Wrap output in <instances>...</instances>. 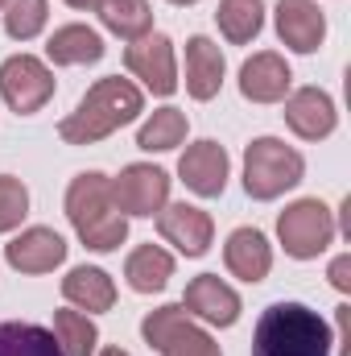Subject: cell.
Returning <instances> with one entry per match:
<instances>
[{
	"label": "cell",
	"mask_w": 351,
	"mask_h": 356,
	"mask_svg": "<svg viewBox=\"0 0 351 356\" xmlns=\"http://www.w3.org/2000/svg\"><path fill=\"white\" fill-rule=\"evenodd\" d=\"M141 112H145V91L132 79L108 75V79H95L83 91V99L75 104L71 116L58 120V137L67 145H99L103 137H112L124 124L141 120Z\"/></svg>",
	"instance_id": "6da1fadb"
},
{
	"label": "cell",
	"mask_w": 351,
	"mask_h": 356,
	"mask_svg": "<svg viewBox=\"0 0 351 356\" xmlns=\"http://www.w3.org/2000/svg\"><path fill=\"white\" fill-rule=\"evenodd\" d=\"M331 323L306 302H273L252 327V356H331Z\"/></svg>",
	"instance_id": "7a4b0ae2"
},
{
	"label": "cell",
	"mask_w": 351,
	"mask_h": 356,
	"mask_svg": "<svg viewBox=\"0 0 351 356\" xmlns=\"http://www.w3.org/2000/svg\"><path fill=\"white\" fill-rule=\"evenodd\" d=\"M67 220L91 253H116L128 241V216L112 203V182L99 170H83L71 178Z\"/></svg>",
	"instance_id": "3957f363"
},
{
	"label": "cell",
	"mask_w": 351,
	"mask_h": 356,
	"mask_svg": "<svg viewBox=\"0 0 351 356\" xmlns=\"http://www.w3.org/2000/svg\"><path fill=\"white\" fill-rule=\"evenodd\" d=\"M306 178V158L281 137H257L244 149V195L257 203H273Z\"/></svg>",
	"instance_id": "277c9868"
},
{
	"label": "cell",
	"mask_w": 351,
	"mask_h": 356,
	"mask_svg": "<svg viewBox=\"0 0 351 356\" xmlns=\"http://www.w3.org/2000/svg\"><path fill=\"white\" fill-rule=\"evenodd\" d=\"M339 236L335 211L323 199H298L277 216V241L285 249V257L293 261H314L323 257Z\"/></svg>",
	"instance_id": "5b68a950"
},
{
	"label": "cell",
	"mask_w": 351,
	"mask_h": 356,
	"mask_svg": "<svg viewBox=\"0 0 351 356\" xmlns=\"http://www.w3.org/2000/svg\"><path fill=\"white\" fill-rule=\"evenodd\" d=\"M141 340L162 356H223L215 336L182 302H166V307L149 311L141 319Z\"/></svg>",
	"instance_id": "8992f818"
},
{
	"label": "cell",
	"mask_w": 351,
	"mask_h": 356,
	"mask_svg": "<svg viewBox=\"0 0 351 356\" xmlns=\"http://www.w3.org/2000/svg\"><path fill=\"white\" fill-rule=\"evenodd\" d=\"M54 71L46 58L37 54H12L0 63V99L17 112V116H37L50 99H54Z\"/></svg>",
	"instance_id": "52a82bcc"
},
{
	"label": "cell",
	"mask_w": 351,
	"mask_h": 356,
	"mask_svg": "<svg viewBox=\"0 0 351 356\" xmlns=\"http://www.w3.org/2000/svg\"><path fill=\"white\" fill-rule=\"evenodd\" d=\"M112 182V203L124 211V216H137V220H153L166 203H170V182L174 178L166 175L162 166L153 162H132L124 166Z\"/></svg>",
	"instance_id": "ba28073f"
},
{
	"label": "cell",
	"mask_w": 351,
	"mask_h": 356,
	"mask_svg": "<svg viewBox=\"0 0 351 356\" xmlns=\"http://www.w3.org/2000/svg\"><path fill=\"white\" fill-rule=\"evenodd\" d=\"M124 67H128L132 79H141V88L162 95V99L182 88V79H178V50L174 42L166 33H157V29L124 46Z\"/></svg>",
	"instance_id": "9c48e42d"
},
{
	"label": "cell",
	"mask_w": 351,
	"mask_h": 356,
	"mask_svg": "<svg viewBox=\"0 0 351 356\" xmlns=\"http://www.w3.org/2000/svg\"><path fill=\"white\" fill-rule=\"evenodd\" d=\"M178 178L186 182L190 195H198V199H219V195L228 191V178H232V158H228V149H223L219 141L203 137V141H194V145L182 149V158H178Z\"/></svg>",
	"instance_id": "30bf717a"
},
{
	"label": "cell",
	"mask_w": 351,
	"mask_h": 356,
	"mask_svg": "<svg viewBox=\"0 0 351 356\" xmlns=\"http://www.w3.org/2000/svg\"><path fill=\"white\" fill-rule=\"evenodd\" d=\"M182 307L203 323V327H236L240 323V294L219 277V273H198L186 282V294H182Z\"/></svg>",
	"instance_id": "8fae6325"
},
{
	"label": "cell",
	"mask_w": 351,
	"mask_h": 356,
	"mask_svg": "<svg viewBox=\"0 0 351 356\" xmlns=\"http://www.w3.org/2000/svg\"><path fill=\"white\" fill-rule=\"evenodd\" d=\"M67 241L46 228V224H33V228H21L8 245H4V261L25 273V277H42V273H54V269L67 261Z\"/></svg>",
	"instance_id": "7c38bea8"
},
{
	"label": "cell",
	"mask_w": 351,
	"mask_h": 356,
	"mask_svg": "<svg viewBox=\"0 0 351 356\" xmlns=\"http://www.w3.org/2000/svg\"><path fill=\"white\" fill-rule=\"evenodd\" d=\"M281 104H285L281 116H285L289 133L302 137V141H327L339 129V108L323 88H298L289 91Z\"/></svg>",
	"instance_id": "4fadbf2b"
},
{
	"label": "cell",
	"mask_w": 351,
	"mask_h": 356,
	"mask_svg": "<svg viewBox=\"0 0 351 356\" xmlns=\"http://www.w3.org/2000/svg\"><path fill=\"white\" fill-rule=\"evenodd\" d=\"M273 25L281 46L293 54H314L327 42V13L318 8V0H277Z\"/></svg>",
	"instance_id": "5bb4252c"
},
{
	"label": "cell",
	"mask_w": 351,
	"mask_h": 356,
	"mask_svg": "<svg viewBox=\"0 0 351 356\" xmlns=\"http://www.w3.org/2000/svg\"><path fill=\"white\" fill-rule=\"evenodd\" d=\"M157 232L182 257H203L215 241V220L194 203H166L157 211Z\"/></svg>",
	"instance_id": "9a60e30c"
},
{
	"label": "cell",
	"mask_w": 351,
	"mask_h": 356,
	"mask_svg": "<svg viewBox=\"0 0 351 356\" xmlns=\"http://www.w3.org/2000/svg\"><path fill=\"white\" fill-rule=\"evenodd\" d=\"M293 91V71L277 50H257L240 67V95L248 104H281Z\"/></svg>",
	"instance_id": "2e32d148"
},
{
	"label": "cell",
	"mask_w": 351,
	"mask_h": 356,
	"mask_svg": "<svg viewBox=\"0 0 351 356\" xmlns=\"http://www.w3.org/2000/svg\"><path fill=\"white\" fill-rule=\"evenodd\" d=\"M223 75H228V58H223L219 42H211L207 33L186 38V95L198 104L215 99L223 88Z\"/></svg>",
	"instance_id": "e0dca14e"
},
{
	"label": "cell",
	"mask_w": 351,
	"mask_h": 356,
	"mask_svg": "<svg viewBox=\"0 0 351 356\" xmlns=\"http://www.w3.org/2000/svg\"><path fill=\"white\" fill-rule=\"evenodd\" d=\"M223 266L232 277H240V282H248V286H257L268 277V269H273V245H268V236H264L261 228H236V232H228V241H223Z\"/></svg>",
	"instance_id": "ac0fdd59"
},
{
	"label": "cell",
	"mask_w": 351,
	"mask_h": 356,
	"mask_svg": "<svg viewBox=\"0 0 351 356\" xmlns=\"http://www.w3.org/2000/svg\"><path fill=\"white\" fill-rule=\"evenodd\" d=\"M103 54H108L103 38H99L91 25H79V21L58 25V29L46 38V63H50V67H91V63H99Z\"/></svg>",
	"instance_id": "d6986e66"
},
{
	"label": "cell",
	"mask_w": 351,
	"mask_h": 356,
	"mask_svg": "<svg viewBox=\"0 0 351 356\" xmlns=\"http://www.w3.org/2000/svg\"><path fill=\"white\" fill-rule=\"evenodd\" d=\"M62 298L75 307V311H87V315H103L116 307V282L112 273L99 266H75L62 277Z\"/></svg>",
	"instance_id": "ffe728a7"
},
{
	"label": "cell",
	"mask_w": 351,
	"mask_h": 356,
	"mask_svg": "<svg viewBox=\"0 0 351 356\" xmlns=\"http://www.w3.org/2000/svg\"><path fill=\"white\" fill-rule=\"evenodd\" d=\"M174 277V253L162 249V245H137L128 257H124V282L128 290L137 294H162Z\"/></svg>",
	"instance_id": "44dd1931"
},
{
	"label": "cell",
	"mask_w": 351,
	"mask_h": 356,
	"mask_svg": "<svg viewBox=\"0 0 351 356\" xmlns=\"http://www.w3.org/2000/svg\"><path fill=\"white\" fill-rule=\"evenodd\" d=\"M91 13L120 42H137V38L153 33V4L149 0H95Z\"/></svg>",
	"instance_id": "7402d4cb"
},
{
	"label": "cell",
	"mask_w": 351,
	"mask_h": 356,
	"mask_svg": "<svg viewBox=\"0 0 351 356\" xmlns=\"http://www.w3.org/2000/svg\"><path fill=\"white\" fill-rule=\"evenodd\" d=\"M186 133H190V120H186L182 108H174V104L153 108L141 120V129H137V149H145V154H170L178 145H186Z\"/></svg>",
	"instance_id": "603a6c76"
},
{
	"label": "cell",
	"mask_w": 351,
	"mask_h": 356,
	"mask_svg": "<svg viewBox=\"0 0 351 356\" xmlns=\"http://www.w3.org/2000/svg\"><path fill=\"white\" fill-rule=\"evenodd\" d=\"M215 25L232 46H252L264 29V4L261 0H223L215 8Z\"/></svg>",
	"instance_id": "cb8c5ba5"
},
{
	"label": "cell",
	"mask_w": 351,
	"mask_h": 356,
	"mask_svg": "<svg viewBox=\"0 0 351 356\" xmlns=\"http://www.w3.org/2000/svg\"><path fill=\"white\" fill-rule=\"evenodd\" d=\"M0 356H62V348L50 327L25 323V319H4L0 323Z\"/></svg>",
	"instance_id": "d4e9b609"
},
{
	"label": "cell",
	"mask_w": 351,
	"mask_h": 356,
	"mask_svg": "<svg viewBox=\"0 0 351 356\" xmlns=\"http://www.w3.org/2000/svg\"><path fill=\"white\" fill-rule=\"evenodd\" d=\"M50 332H54L62 356H95L99 353V327H95V319H91L87 311H75V307L54 311V327Z\"/></svg>",
	"instance_id": "484cf974"
},
{
	"label": "cell",
	"mask_w": 351,
	"mask_h": 356,
	"mask_svg": "<svg viewBox=\"0 0 351 356\" xmlns=\"http://www.w3.org/2000/svg\"><path fill=\"white\" fill-rule=\"evenodd\" d=\"M0 17H4V33L12 42H33V38H42V29L50 21V0H8L0 8Z\"/></svg>",
	"instance_id": "4316f807"
},
{
	"label": "cell",
	"mask_w": 351,
	"mask_h": 356,
	"mask_svg": "<svg viewBox=\"0 0 351 356\" xmlns=\"http://www.w3.org/2000/svg\"><path fill=\"white\" fill-rule=\"evenodd\" d=\"M25 216H29V186L17 175H0V236L21 228Z\"/></svg>",
	"instance_id": "83f0119b"
},
{
	"label": "cell",
	"mask_w": 351,
	"mask_h": 356,
	"mask_svg": "<svg viewBox=\"0 0 351 356\" xmlns=\"http://www.w3.org/2000/svg\"><path fill=\"white\" fill-rule=\"evenodd\" d=\"M327 277H331V286L339 290V294H351V253H339L331 269H327Z\"/></svg>",
	"instance_id": "f1b7e54d"
},
{
	"label": "cell",
	"mask_w": 351,
	"mask_h": 356,
	"mask_svg": "<svg viewBox=\"0 0 351 356\" xmlns=\"http://www.w3.org/2000/svg\"><path fill=\"white\" fill-rule=\"evenodd\" d=\"M62 4H71V8H79V13H87V8H95V0H62Z\"/></svg>",
	"instance_id": "f546056e"
},
{
	"label": "cell",
	"mask_w": 351,
	"mask_h": 356,
	"mask_svg": "<svg viewBox=\"0 0 351 356\" xmlns=\"http://www.w3.org/2000/svg\"><path fill=\"white\" fill-rule=\"evenodd\" d=\"M95 356H132V353H124V348H99Z\"/></svg>",
	"instance_id": "4dcf8cb0"
},
{
	"label": "cell",
	"mask_w": 351,
	"mask_h": 356,
	"mask_svg": "<svg viewBox=\"0 0 351 356\" xmlns=\"http://www.w3.org/2000/svg\"><path fill=\"white\" fill-rule=\"evenodd\" d=\"M170 4H178V8H190V4H198V0H170Z\"/></svg>",
	"instance_id": "1f68e13d"
},
{
	"label": "cell",
	"mask_w": 351,
	"mask_h": 356,
	"mask_svg": "<svg viewBox=\"0 0 351 356\" xmlns=\"http://www.w3.org/2000/svg\"><path fill=\"white\" fill-rule=\"evenodd\" d=\"M4 4H8V0H0V8H4Z\"/></svg>",
	"instance_id": "d6a6232c"
}]
</instances>
